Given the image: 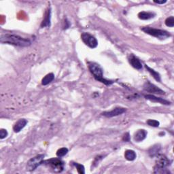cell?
<instances>
[{"label":"cell","mask_w":174,"mask_h":174,"mask_svg":"<svg viewBox=\"0 0 174 174\" xmlns=\"http://www.w3.org/2000/svg\"><path fill=\"white\" fill-rule=\"evenodd\" d=\"M89 69L90 72L93 75L94 78L99 82L104 83L105 85H110L113 84V81L108 80L104 78L103 69L101 66L96 63H89Z\"/></svg>","instance_id":"cell-2"},{"label":"cell","mask_w":174,"mask_h":174,"mask_svg":"<svg viewBox=\"0 0 174 174\" xmlns=\"http://www.w3.org/2000/svg\"><path fill=\"white\" fill-rule=\"evenodd\" d=\"M141 30L144 31L146 33L149 34L150 35H152V36L157 38L160 39H165L171 36V34H170L167 31L152 28V27H143V28H141Z\"/></svg>","instance_id":"cell-4"},{"label":"cell","mask_w":174,"mask_h":174,"mask_svg":"<svg viewBox=\"0 0 174 174\" xmlns=\"http://www.w3.org/2000/svg\"><path fill=\"white\" fill-rule=\"evenodd\" d=\"M156 157V164L154 167V173H169V171L167 167L170 165V161L167 157L163 155H158Z\"/></svg>","instance_id":"cell-3"},{"label":"cell","mask_w":174,"mask_h":174,"mask_svg":"<svg viewBox=\"0 0 174 174\" xmlns=\"http://www.w3.org/2000/svg\"><path fill=\"white\" fill-rule=\"evenodd\" d=\"M44 158V155H39L36 156H35L32 159H31L27 165V169L29 171H33L36 169L39 165L42 164V162Z\"/></svg>","instance_id":"cell-6"},{"label":"cell","mask_w":174,"mask_h":174,"mask_svg":"<svg viewBox=\"0 0 174 174\" xmlns=\"http://www.w3.org/2000/svg\"><path fill=\"white\" fill-rule=\"evenodd\" d=\"M42 163L50 166L55 173H60L64 169L63 162L61 159H57V158H53V159L43 161Z\"/></svg>","instance_id":"cell-5"},{"label":"cell","mask_w":174,"mask_h":174,"mask_svg":"<svg viewBox=\"0 0 174 174\" xmlns=\"http://www.w3.org/2000/svg\"><path fill=\"white\" fill-rule=\"evenodd\" d=\"M154 2L156 3H159V4H163V3H165L167 2V1H166V0H165V1H154Z\"/></svg>","instance_id":"cell-26"},{"label":"cell","mask_w":174,"mask_h":174,"mask_svg":"<svg viewBox=\"0 0 174 174\" xmlns=\"http://www.w3.org/2000/svg\"><path fill=\"white\" fill-rule=\"evenodd\" d=\"M27 124V120L25 119H20L17 122L13 127V130L15 133H18L25 127Z\"/></svg>","instance_id":"cell-13"},{"label":"cell","mask_w":174,"mask_h":174,"mask_svg":"<svg viewBox=\"0 0 174 174\" xmlns=\"http://www.w3.org/2000/svg\"><path fill=\"white\" fill-rule=\"evenodd\" d=\"M129 61L130 64L134 68L137 69H142V64L141 61L137 57L133 56V55H131V56L130 57V58L129 59Z\"/></svg>","instance_id":"cell-12"},{"label":"cell","mask_w":174,"mask_h":174,"mask_svg":"<svg viewBox=\"0 0 174 174\" xmlns=\"http://www.w3.org/2000/svg\"><path fill=\"white\" fill-rule=\"evenodd\" d=\"M54 79V75L53 73L47 74L46 76L43 78L42 80V84L44 86H46L47 84H50L51 82H53Z\"/></svg>","instance_id":"cell-18"},{"label":"cell","mask_w":174,"mask_h":174,"mask_svg":"<svg viewBox=\"0 0 174 174\" xmlns=\"http://www.w3.org/2000/svg\"><path fill=\"white\" fill-rule=\"evenodd\" d=\"M145 98L146 100H148L151 101L153 102H158V103H160L161 104H164V105H169L171 103L169 101L163 100V99L162 98H159V97H157L155 95H145Z\"/></svg>","instance_id":"cell-10"},{"label":"cell","mask_w":174,"mask_h":174,"mask_svg":"<svg viewBox=\"0 0 174 174\" xmlns=\"http://www.w3.org/2000/svg\"><path fill=\"white\" fill-rule=\"evenodd\" d=\"M8 133L6 129H2L0 130V139L1 140L4 139V138H6L8 136Z\"/></svg>","instance_id":"cell-24"},{"label":"cell","mask_w":174,"mask_h":174,"mask_svg":"<svg viewBox=\"0 0 174 174\" xmlns=\"http://www.w3.org/2000/svg\"><path fill=\"white\" fill-rule=\"evenodd\" d=\"M146 68L147 69V70L148 71V72L152 74V76L154 77V78H155L156 81L161 82V76H160V74L159 73L156 72V71L152 69V68H150V67L148 66L147 65H146Z\"/></svg>","instance_id":"cell-19"},{"label":"cell","mask_w":174,"mask_h":174,"mask_svg":"<svg viewBox=\"0 0 174 174\" xmlns=\"http://www.w3.org/2000/svg\"><path fill=\"white\" fill-rule=\"evenodd\" d=\"M0 42L2 44H8L17 46L27 47L31 45V42L29 39L24 38L17 35L4 34L1 35Z\"/></svg>","instance_id":"cell-1"},{"label":"cell","mask_w":174,"mask_h":174,"mask_svg":"<svg viewBox=\"0 0 174 174\" xmlns=\"http://www.w3.org/2000/svg\"><path fill=\"white\" fill-rule=\"evenodd\" d=\"M144 89L148 93H154V94H157V95H164L165 91L163 90L159 89V87H157L156 85L152 84L151 82L149 81L146 82L144 85Z\"/></svg>","instance_id":"cell-8"},{"label":"cell","mask_w":174,"mask_h":174,"mask_svg":"<svg viewBox=\"0 0 174 174\" xmlns=\"http://www.w3.org/2000/svg\"><path fill=\"white\" fill-rule=\"evenodd\" d=\"M147 124L150 126H153V127H158V126H159L160 123L159 121H157L156 120H152V119H150L148 120H147Z\"/></svg>","instance_id":"cell-23"},{"label":"cell","mask_w":174,"mask_h":174,"mask_svg":"<svg viewBox=\"0 0 174 174\" xmlns=\"http://www.w3.org/2000/svg\"><path fill=\"white\" fill-rule=\"evenodd\" d=\"M130 137L129 135V133H126L123 136V138H122V140H123L124 141L128 142L130 141Z\"/></svg>","instance_id":"cell-25"},{"label":"cell","mask_w":174,"mask_h":174,"mask_svg":"<svg viewBox=\"0 0 174 174\" xmlns=\"http://www.w3.org/2000/svg\"><path fill=\"white\" fill-rule=\"evenodd\" d=\"M50 15H51V12L50 9L47 10V12L45 14L44 18L43 21L42 22L41 24V28H44L46 27H50Z\"/></svg>","instance_id":"cell-14"},{"label":"cell","mask_w":174,"mask_h":174,"mask_svg":"<svg viewBox=\"0 0 174 174\" xmlns=\"http://www.w3.org/2000/svg\"><path fill=\"white\" fill-rule=\"evenodd\" d=\"M125 112H126V109L124 108H116L111 110V111L103 112L102 115L107 118H111V117L121 115V114L125 113Z\"/></svg>","instance_id":"cell-9"},{"label":"cell","mask_w":174,"mask_h":174,"mask_svg":"<svg viewBox=\"0 0 174 174\" xmlns=\"http://www.w3.org/2000/svg\"><path fill=\"white\" fill-rule=\"evenodd\" d=\"M156 14L150 12H141L138 14V17L141 20H149L155 17Z\"/></svg>","instance_id":"cell-15"},{"label":"cell","mask_w":174,"mask_h":174,"mask_svg":"<svg viewBox=\"0 0 174 174\" xmlns=\"http://www.w3.org/2000/svg\"><path fill=\"white\" fill-rule=\"evenodd\" d=\"M75 167H76L78 172L80 174H84L85 173V171H84V167L81 164H78L77 163H73Z\"/></svg>","instance_id":"cell-21"},{"label":"cell","mask_w":174,"mask_h":174,"mask_svg":"<svg viewBox=\"0 0 174 174\" xmlns=\"http://www.w3.org/2000/svg\"><path fill=\"white\" fill-rule=\"evenodd\" d=\"M82 42L90 49H95L98 45L97 39L89 33H83L81 35Z\"/></svg>","instance_id":"cell-7"},{"label":"cell","mask_w":174,"mask_h":174,"mask_svg":"<svg viewBox=\"0 0 174 174\" xmlns=\"http://www.w3.org/2000/svg\"><path fill=\"white\" fill-rule=\"evenodd\" d=\"M165 25L169 27H173L174 26V17H170L165 20Z\"/></svg>","instance_id":"cell-22"},{"label":"cell","mask_w":174,"mask_h":174,"mask_svg":"<svg viewBox=\"0 0 174 174\" xmlns=\"http://www.w3.org/2000/svg\"><path fill=\"white\" fill-rule=\"evenodd\" d=\"M68 152V149L67 148H61L59 149L57 152V156L58 157H63L65 156Z\"/></svg>","instance_id":"cell-20"},{"label":"cell","mask_w":174,"mask_h":174,"mask_svg":"<svg viewBox=\"0 0 174 174\" xmlns=\"http://www.w3.org/2000/svg\"><path fill=\"white\" fill-rule=\"evenodd\" d=\"M125 157L126 160L129 161H133L136 159L137 155L136 152L132 150H127L125 152Z\"/></svg>","instance_id":"cell-17"},{"label":"cell","mask_w":174,"mask_h":174,"mask_svg":"<svg viewBox=\"0 0 174 174\" xmlns=\"http://www.w3.org/2000/svg\"><path fill=\"white\" fill-rule=\"evenodd\" d=\"M147 136V132L144 129L138 130L134 135V141L136 142H141L146 139Z\"/></svg>","instance_id":"cell-11"},{"label":"cell","mask_w":174,"mask_h":174,"mask_svg":"<svg viewBox=\"0 0 174 174\" xmlns=\"http://www.w3.org/2000/svg\"><path fill=\"white\" fill-rule=\"evenodd\" d=\"M160 150H161V145L155 144L149 149L148 154L151 157H155L159 155V152H160Z\"/></svg>","instance_id":"cell-16"}]
</instances>
